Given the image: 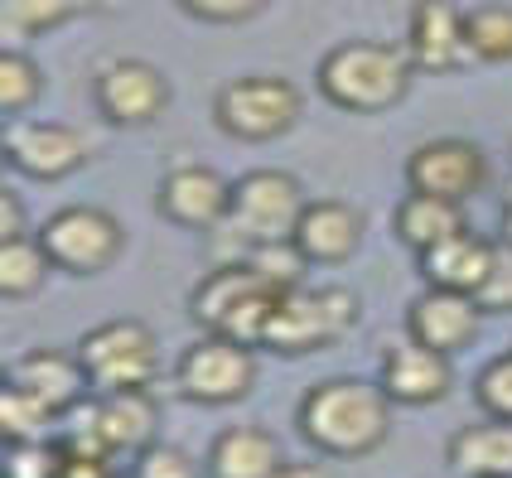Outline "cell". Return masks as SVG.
<instances>
[{
	"label": "cell",
	"instance_id": "6",
	"mask_svg": "<svg viewBox=\"0 0 512 478\" xmlns=\"http://www.w3.org/2000/svg\"><path fill=\"white\" fill-rule=\"evenodd\" d=\"M305 116V92L281 73H242L213 92V126L242 145L281 141Z\"/></svg>",
	"mask_w": 512,
	"mask_h": 478
},
{
	"label": "cell",
	"instance_id": "8",
	"mask_svg": "<svg viewBox=\"0 0 512 478\" xmlns=\"http://www.w3.org/2000/svg\"><path fill=\"white\" fill-rule=\"evenodd\" d=\"M256 348L252 343H237L223 334H203L194 338L179 363H174V387L184 401L194 406H232V401H247L256 392Z\"/></svg>",
	"mask_w": 512,
	"mask_h": 478
},
{
	"label": "cell",
	"instance_id": "9",
	"mask_svg": "<svg viewBox=\"0 0 512 478\" xmlns=\"http://www.w3.org/2000/svg\"><path fill=\"white\" fill-rule=\"evenodd\" d=\"M39 242L54 261V271L63 276H102L126 252V227L116 223V213L97 208V203H68L44 218Z\"/></svg>",
	"mask_w": 512,
	"mask_h": 478
},
{
	"label": "cell",
	"instance_id": "31",
	"mask_svg": "<svg viewBox=\"0 0 512 478\" xmlns=\"http://www.w3.org/2000/svg\"><path fill=\"white\" fill-rule=\"evenodd\" d=\"M474 401H479L484 416L512 421V348L479 367V377H474Z\"/></svg>",
	"mask_w": 512,
	"mask_h": 478
},
{
	"label": "cell",
	"instance_id": "33",
	"mask_svg": "<svg viewBox=\"0 0 512 478\" xmlns=\"http://www.w3.org/2000/svg\"><path fill=\"white\" fill-rule=\"evenodd\" d=\"M174 5L199 25H247L271 0H174Z\"/></svg>",
	"mask_w": 512,
	"mask_h": 478
},
{
	"label": "cell",
	"instance_id": "30",
	"mask_svg": "<svg viewBox=\"0 0 512 478\" xmlns=\"http://www.w3.org/2000/svg\"><path fill=\"white\" fill-rule=\"evenodd\" d=\"M131 478H208V469L184 445L155 440L141 454H131Z\"/></svg>",
	"mask_w": 512,
	"mask_h": 478
},
{
	"label": "cell",
	"instance_id": "14",
	"mask_svg": "<svg viewBox=\"0 0 512 478\" xmlns=\"http://www.w3.org/2000/svg\"><path fill=\"white\" fill-rule=\"evenodd\" d=\"M228 208H232V184L213 165H199V160L170 165L160 174V184H155V213L170 227H184V232L223 227Z\"/></svg>",
	"mask_w": 512,
	"mask_h": 478
},
{
	"label": "cell",
	"instance_id": "20",
	"mask_svg": "<svg viewBox=\"0 0 512 478\" xmlns=\"http://www.w3.org/2000/svg\"><path fill=\"white\" fill-rule=\"evenodd\" d=\"M281 464H285V450L276 440V430H266L256 421L218 430L208 454H203L208 478H271Z\"/></svg>",
	"mask_w": 512,
	"mask_h": 478
},
{
	"label": "cell",
	"instance_id": "19",
	"mask_svg": "<svg viewBox=\"0 0 512 478\" xmlns=\"http://www.w3.org/2000/svg\"><path fill=\"white\" fill-rule=\"evenodd\" d=\"M5 382H15L20 392L39 396L44 406H54L58 416L83 411V401H92V382L78 353L68 348H29L15 363L5 367Z\"/></svg>",
	"mask_w": 512,
	"mask_h": 478
},
{
	"label": "cell",
	"instance_id": "10",
	"mask_svg": "<svg viewBox=\"0 0 512 478\" xmlns=\"http://www.w3.org/2000/svg\"><path fill=\"white\" fill-rule=\"evenodd\" d=\"M0 155H5V165L15 174L39 179V184H58V179L78 174L97 155V141L87 131H78V126H68V121L15 116L0 131Z\"/></svg>",
	"mask_w": 512,
	"mask_h": 478
},
{
	"label": "cell",
	"instance_id": "17",
	"mask_svg": "<svg viewBox=\"0 0 512 478\" xmlns=\"http://www.w3.org/2000/svg\"><path fill=\"white\" fill-rule=\"evenodd\" d=\"M484 305L469 295V290H440L426 285L411 305H406V334L426 348H440L455 358L459 348H474L479 329H484Z\"/></svg>",
	"mask_w": 512,
	"mask_h": 478
},
{
	"label": "cell",
	"instance_id": "11",
	"mask_svg": "<svg viewBox=\"0 0 512 478\" xmlns=\"http://www.w3.org/2000/svg\"><path fill=\"white\" fill-rule=\"evenodd\" d=\"M174 87L165 78V68L145 63V58H112L92 73V107L97 116L116 126V131H141L155 126L170 112Z\"/></svg>",
	"mask_w": 512,
	"mask_h": 478
},
{
	"label": "cell",
	"instance_id": "25",
	"mask_svg": "<svg viewBox=\"0 0 512 478\" xmlns=\"http://www.w3.org/2000/svg\"><path fill=\"white\" fill-rule=\"evenodd\" d=\"M54 425H58L54 406H44L39 396L20 392L15 382H5V387H0V435H5V445L54 440Z\"/></svg>",
	"mask_w": 512,
	"mask_h": 478
},
{
	"label": "cell",
	"instance_id": "5",
	"mask_svg": "<svg viewBox=\"0 0 512 478\" xmlns=\"http://www.w3.org/2000/svg\"><path fill=\"white\" fill-rule=\"evenodd\" d=\"M281 300V285H271L247 261H218L189 295V314L203 334H223L237 343H266V324Z\"/></svg>",
	"mask_w": 512,
	"mask_h": 478
},
{
	"label": "cell",
	"instance_id": "24",
	"mask_svg": "<svg viewBox=\"0 0 512 478\" xmlns=\"http://www.w3.org/2000/svg\"><path fill=\"white\" fill-rule=\"evenodd\" d=\"M54 276V261L44 252L39 232H29L20 242H0V295L5 300H29L39 295Z\"/></svg>",
	"mask_w": 512,
	"mask_h": 478
},
{
	"label": "cell",
	"instance_id": "7",
	"mask_svg": "<svg viewBox=\"0 0 512 478\" xmlns=\"http://www.w3.org/2000/svg\"><path fill=\"white\" fill-rule=\"evenodd\" d=\"M87 367V382L92 396L107 392H141L155 387L160 377V338L150 324L141 319H107V324H92L78 348H73Z\"/></svg>",
	"mask_w": 512,
	"mask_h": 478
},
{
	"label": "cell",
	"instance_id": "22",
	"mask_svg": "<svg viewBox=\"0 0 512 478\" xmlns=\"http://www.w3.org/2000/svg\"><path fill=\"white\" fill-rule=\"evenodd\" d=\"M493 247H498V242H488L474 227H464V232H455V237H445V242H435L430 252L416 256L421 281L440 285V290H469V295H474L488 276Z\"/></svg>",
	"mask_w": 512,
	"mask_h": 478
},
{
	"label": "cell",
	"instance_id": "28",
	"mask_svg": "<svg viewBox=\"0 0 512 478\" xmlns=\"http://www.w3.org/2000/svg\"><path fill=\"white\" fill-rule=\"evenodd\" d=\"M469 54L479 63H512V5L488 0L469 10Z\"/></svg>",
	"mask_w": 512,
	"mask_h": 478
},
{
	"label": "cell",
	"instance_id": "26",
	"mask_svg": "<svg viewBox=\"0 0 512 478\" xmlns=\"http://www.w3.org/2000/svg\"><path fill=\"white\" fill-rule=\"evenodd\" d=\"M92 10V0H0V25L10 39H34V34H54L68 20H78Z\"/></svg>",
	"mask_w": 512,
	"mask_h": 478
},
{
	"label": "cell",
	"instance_id": "12",
	"mask_svg": "<svg viewBox=\"0 0 512 478\" xmlns=\"http://www.w3.org/2000/svg\"><path fill=\"white\" fill-rule=\"evenodd\" d=\"M83 435L68 440L73 454H141L145 445H155L160 430V401L150 387L141 392H107L83 401Z\"/></svg>",
	"mask_w": 512,
	"mask_h": 478
},
{
	"label": "cell",
	"instance_id": "13",
	"mask_svg": "<svg viewBox=\"0 0 512 478\" xmlns=\"http://www.w3.org/2000/svg\"><path fill=\"white\" fill-rule=\"evenodd\" d=\"M488 184V155L469 136H435L406 155V189L435 194L450 203H469Z\"/></svg>",
	"mask_w": 512,
	"mask_h": 478
},
{
	"label": "cell",
	"instance_id": "34",
	"mask_svg": "<svg viewBox=\"0 0 512 478\" xmlns=\"http://www.w3.org/2000/svg\"><path fill=\"white\" fill-rule=\"evenodd\" d=\"M29 232H34V227H29L25 198L15 194V189H0V242H20Z\"/></svg>",
	"mask_w": 512,
	"mask_h": 478
},
{
	"label": "cell",
	"instance_id": "21",
	"mask_svg": "<svg viewBox=\"0 0 512 478\" xmlns=\"http://www.w3.org/2000/svg\"><path fill=\"white\" fill-rule=\"evenodd\" d=\"M445 464L459 478H512V421L484 416L445 440Z\"/></svg>",
	"mask_w": 512,
	"mask_h": 478
},
{
	"label": "cell",
	"instance_id": "35",
	"mask_svg": "<svg viewBox=\"0 0 512 478\" xmlns=\"http://www.w3.org/2000/svg\"><path fill=\"white\" fill-rule=\"evenodd\" d=\"M271 478H334V474H329L324 464H314V459H285Z\"/></svg>",
	"mask_w": 512,
	"mask_h": 478
},
{
	"label": "cell",
	"instance_id": "27",
	"mask_svg": "<svg viewBox=\"0 0 512 478\" xmlns=\"http://www.w3.org/2000/svg\"><path fill=\"white\" fill-rule=\"evenodd\" d=\"M44 87H49L44 83V68L29 54H20V49H5L0 54V112H5V121L25 116L44 97Z\"/></svg>",
	"mask_w": 512,
	"mask_h": 478
},
{
	"label": "cell",
	"instance_id": "29",
	"mask_svg": "<svg viewBox=\"0 0 512 478\" xmlns=\"http://www.w3.org/2000/svg\"><path fill=\"white\" fill-rule=\"evenodd\" d=\"M68 450L58 440H29V445H5V478H63Z\"/></svg>",
	"mask_w": 512,
	"mask_h": 478
},
{
	"label": "cell",
	"instance_id": "16",
	"mask_svg": "<svg viewBox=\"0 0 512 478\" xmlns=\"http://www.w3.org/2000/svg\"><path fill=\"white\" fill-rule=\"evenodd\" d=\"M406 54L416 73L445 78L469 63V15L455 0H416L406 15Z\"/></svg>",
	"mask_w": 512,
	"mask_h": 478
},
{
	"label": "cell",
	"instance_id": "32",
	"mask_svg": "<svg viewBox=\"0 0 512 478\" xmlns=\"http://www.w3.org/2000/svg\"><path fill=\"white\" fill-rule=\"evenodd\" d=\"M474 300L484 305V314H512V242L498 237L493 247V261H488L484 285L474 290Z\"/></svg>",
	"mask_w": 512,
	"mask_h": 478
},
{
	"label": "cell",
	"instance_id": "3",
	"mask_svg": "<svg viewBox=\"0 0 512 478\" xmlns=\"http://www.w3.org/2000/svg\"><path fill=\"white\" fill-rule=\"evenodd\" d=\"M305 203H310L305 184L290 169H247L242 179H232L228 223L208 232L213 237V266L242 261L252 247H266V242H290Z\"/></svg>",
	"mask_w": 512,
	"mask_h": 478
},
{
	"label": "cell",
	"instance_id": "15",
	"mask_svg": "<svg viewBox=\"0 0 512 478\" xmlns=\"http://www.w3.org/2000/svg\"><path fill=\"white\" fill-rule=\"evenodd\" d=\"M377 382H382V392L392 396V406L421 411V406H440L445 396L455 392V363H450V353L426 348V343H416L406 334L382 348Z\"/></svg>",
	"mask_w": 512,
	"mask_h": 478
},
{
	"label": "cell",
	"instance_id": "36",
	"mask_svg": "<svg viewBox=\"0 0 512 478\" xmlns=\"http://www.w3.org/2000/svg\"><path fill=\"white\" fill-rule=\"evenodd\" d=\"M498 227H503V242H512V184L503 194V203H498Z\"/></svg>",
	"mask_w": 512,
	"mask_h": 478
},
{
	"label": "cell",
	"instance_id": "4",
	"mask_svg": "<svg viewBox=\"0 0 512 478\" xmlns=\"http://www.w3.org/2000/svg\"><path fill=\"white\" fill-rule=\"evenodd\" d=\"M363 324V295L348 285H290L281 290L271 324H266V343L281 358H305V353H329L343 338Z\"/></svg>",
	"mask_w": 512,
	"mask_h": 478
},
{
	"label": "cell",
	"instance_id": "37",
	"mask_svg": "<svg viewBox=\"0 0 512 478\" xmlns=\"http://www.w3.org/2000/svg\"><path fill=\"white\" fill-rule=\"evenodd\" d=\"M92 5H102V0H92Z\"/></svg>",
	"mask_w": 512,
	"mask_h": 478
},
{
	"label": "cell",
	"instance_id": "2",
	"mask_svg": "<svg viewBox=\"0 0 512 478\" xmlns=\"http://www.w3.org/2000/svg\"><path fill=\"white\" fill-rule=\"evenodd\" d=\"M416 83V63L406 54V44L387 39H343L319 58L314 87L319 97L348 116H382L406 102V92Z\"/></svg>",
	"mask_w": 512,
	"mask_h": 478
},
{
	"label": "cell",
	"instance_id": "1",
	"mask_svg": "<svg viewBox=\"0 0 512 478\" xmlns=\"http://www.w3.org/2000/svg\"><path fill=\"white\" fill-rule=\"evenodd\" d=\"M392 396L368 377H324L295 406V430L324 459H368L392 440Z\"/></svg>",
	"mask_w": 512,
	"mask_h": 478
},
{
	"label": "cell",
	"instance_id": "18",
	"mask_svg": "<svg viewBox=\"0 0 512 478\" xmlns=\"http://www.w3.org/2000/svg\"><path fill=\"white\" fill-rule=\"evenodd\" d=\"M368 237V218L358 203L343 198H310L300 223H295V252L305 256L310 266H343L348 256H358Z\"/></svg>",
	"mask_w": 512,
	"mask_h": 478
},
{
	"label": "cell",
	"instance_id": "23",
	"mask_svg": "<svg viewBox=\"0 0 512 478\" xmlns=\"http://www.w3.org/2000/svg\"><path fill=\"white\" fill-rule=\"evenodd\" d=\"M469 203H450V198H435V194H411L397 203V213H392V232H397V242L406 252H430L435 242H445V237H455L469 227V213H464Z\"/></svg>",
	"mask_w": 512,
	"mask_h": 478
}]
</instances>
